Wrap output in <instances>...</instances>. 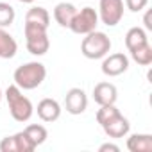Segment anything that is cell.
I'll return each mask as SVG.
<instances>
[{"instance_id": "9c48e42d", "label": "cell", "mask_w": 152, "mask_h": 152, "mask_svg": "<svg viewBox=\"0 0 152 152\" xmlns=\"http://www.w3.org/2000/svg\"><path fill=\"white\" fill-rule=\"evenodd\" d=\"M34 148L36 147L31 143V140L23 131L13 136H6L0 141V152H32Z\"/></svg>"}, {"instance_id": "e0dca14e", "label": "cell", "mask_w": 152, "mask_h": 152, "mask_svg": "<svg viewBox=\"0 0 152 152\" xmlns=\"http://www.w3.org/2000/svg\"><path fill=\"white\" fill-rule=\"evenodd\" d=\"M25 22L38 23V25H43V27L48 29V25H50V15H48V11H47L45 7H41V6H34V7H31V9L27 11V15H25Z\"/></svg>"}, {"instance_id": "2e32d148", "label": "cell", "mask_w": 152, "mask_h": 152, "mask_svg": "<svg viewBox=\"0 0 152 152\" xmlns=\"http://www.w3.org/2000/svg\"><path fill=\"white\" fill-rule=\"evenodd\" d=\"M147 41H148L147 32H145L141 27H131V29L127 31V34H125V47H127L129 52L134 50V48H138V47H141V45L147 43Z\"/></svg>"}, {"instance_id": "9a60e30c", "label": "cell", "mask_w": 152, "mask_h": 152, "mask_svg": "<svg viewBox=\"0 0 152 152\" xmlns=\"http://www.w3.org/2000/svg\"><path fill=\"white\" fill-rule=\"evenodd\" d=\"M129 152H152V136L150 134H131L127 138Z\"/></svg>"}, {"instance_id": "8fae6325", "label": "cell", "mask_w": 152, "mask_h": 152, "mask_svg": "<svg viewBox=\"0 0 152 152\" xmlns=\"http://www.w3.org/2000/svg\"><path fill=\"white\" fill-rule=\"evenodd\" d=\"M36 113L43 122L50 124V122H56L61 116V106L56 99H43V100L38 102Z\"/></svg>"}, {"instance_id": "3957f363", "label": "cell", "mask_w": 152, "mask_h": 152, "mask_svg": "<svg viewBox=\"0 0 152 152\" xmlns=\"http://www.w3.org/2000/svg\"><path fill=\"white\" fill-rule=\"evenodd\" d=\"M111 39L106 32L100 31H91L84 34L83 43H81V52L86 59H102L111 52Z\"/></svg>"}, {"instance_id": "7402d4cb", "label": "cell", "mask_w": 152, "mask_h": 152, "mask_svg": "<svg viewBox=\"0 0 152 152\" xmlns=\"http://www.w3.org/2000/svg\"><path fill=\"white\" fill-rule=\"evenodd\" d=\"M124 2H125V7H127L129 11L140 13V11H143V9L147 7L148 0H124Z\"/></svg>"}, {"instance_id": "ffe728a7", "label": "cell", "mask_w": 152, "mask_h": 152, "mask_svg": "<svg viewBox=\"0 0 152 152\" xmlns=\"http://www.w3.org/2000/svg\"><path fill=\"white\" fill-rule=\"evenodd\" d=\"M118 113H120V109H118L115 104H107V106H100V109L97 111L95 118H97V122L100 124V127H104V125H106L111 118H115Z\"/></svg>"}, {"instance_id": "30bf717a", "label": "cell", "mask_w": 152, "mask_h": 152, "mask_svg": "<svg viewBox=\"0 0 152 152\" xmlns=\"http://www.w3.org/2000/svg\"><path fill=\"white\" fill-rule=\"evenodd\" d=\"M118 99V90L115 84L111 83H99L93 88V100L99 106H107V104H115Z\"/></svg>"}, {"instance_id": "5bb4252c", "label": "cell", "mask_w": 152, "mask_h": 152, "mask_svg": "<svg viewBox=\"0 0 152 152\" xmlns=\"http://www.w3.org/2000/svg\"><path fill=\"white\" fill-rule=\"evenodd\" d=\"M18 52V43L16 39L0 27V59H13Z\"/></svg>"}, {"instance_id": "4fadbf2b", "label": "cell", "mask_w": 152, "mask_h": 152, "mask_svg": "<svg viewBox=\"0 0 152 152\" xmlns=\"http://www.w3.org/2000/svg\"><path fill=\"white\" fill-rule=\"evenodd\" d=\"M75 13H77V7L70 2H59L56 7H54V20L61 25V27H70Z\"/></svg>"}, {"instance_id": "d6986e66", "label": "cell", "mask_w": 152, "mask_h": 152, "mask_svg": "<svg viewBox=\"0 0 152 152\" xmlns=\"http://www.w3.org/2000/svg\"><path fill=\"white\" fill-rule=\"evenodd\" d=\"M131 57H132L138 64H141V66L152 64V47H150V43L147 41V43H143L141 47L131 50Z\"/></svg>"}, {"instance_id": "ba28073f", "label": "cell", "mask_w": 152, "mask_h": 152, "mask_svg": "<svg viewBox=\"0 0 152 152\" xmlns=\"http://www.w3.org/2000/svg\"><path fill=\"white\" fill-rule=\"evenodd\" d=\"M88 107V95L83 88H72L64 97V109L70 115H83Z\"/></svg>"}, {"instance_id": "52a82bcc", "label": "cell", "mask_w": 152, "mask_h": 152, "mask_svg": "<svg viewBox=\"0 0 152 152\" xmlns=\"http://www.w3.org/2000/svg\"><path fill=\"white\" fill-rule=\"evenodd\" d=\"M102 73L107 77H118V75L125 73L129 68V57L124 52H115L107 54L102 57Z\"/></svg>"}, {"instance_id": "44dd1931", "label": "cell", "mask_w": 152, "mask_h": 152, "mask_svg": "<svg viewBox=\"0 0 152 152\" xmlns=\"http://www.w3.org/2000/svg\"><path fill=\"white\" fill-rule=\"evenodd\" d=\"M15 7L6 4V2H0V27L6 29V27H11L13 22H15Z\"/></svg>"}, {"instance_id": "7c38bea8", "label": "cell", "mask_w": 152, "mask_h": 152, "mask_svg": "<svg viewBox=\"0 0 152 152\" xmlns=\"http://www.w3.org/2000/svg\"><path fill=\"white\" fill-rule=\"evenodd\" d=\"M102 129H104V132H106L109 138H124V136L129 134L131 124H129V120H127L122 113H118V115H116L115 118H111Z\"/></svg>"}, {"instance_id": "603a6c76", "label": "cell", "mask_w": 152, "mask_h": 152, "mask_svg": "<svg viewBox=\"0 0 152 152\" xmlns=\"http://www.w3.org/2000/svg\"><path fill=\"white\" fill-rule=\"evenodd\" d=\"M99 150H100V152H107V150H111V152H118V150H120V147H118V145H115V143H104V145H100V147H99Z\"/></svg>"}, {"instance_id": "6da1fadb", "label": "cell", "mask_w": 152, "mask_h": 152, "mask_svg": "<svg viewBox=\"0 0 152 152\" xmlns=\"http://www.w3.org/2000/svg\"><path fill=\"white\" fill-rule=\"evenodd\" d=\"M47 77V68L43 63L31 61L18 66L13 73V81L20 90H36Z\"/></svg>"}, {"instance_id": "7a4b0ae2", "label": "cell", "mask_w": 152, "mask_h": 152, "mask_svg": "<svg viewBox=\"0 0 152 152\" xmlns=\"http://www.w3.org/2000/svg\"><path fill=\"white\" fill-rule=\"evenodd\" d=\"M4 95H6L11 116L16 122H29L31 116H32V113H34V107H32V102L22 93V90L16 84H11L6 90Z\"/></svg>"}, {"instance_id": "277c9868", "label": "cell", "mask_w": 152, "mask_h": 152, "mask_svg": "<svg viewBox=\"0 0 152 152\" xmlns=\"http://www.w3.org/2000/svg\"><path fill=\"white\" fill-rule=\"evenodd\" d=\"M23 34H25V45L27 50L32 56H45L50 48V39L47 34V27L25 22L23 25Z\"/></svg>"}, {"instance_id": "d4e9b609", "label": "cell", "mask_w": 152, "mask_h": 152, "mask_svg": "<svg viewBox=\"0 0 152 152\" xmlns=\"http://www.w3.org/2000/svg\"><path fill=\"white\" fill-rule=\"evenodd\" d=\"M18 2H22V4H32L34 0H18Z\"/></svg>"}, {"instance_id": "cb8c5ba5", "label": "cell", "mask_w": 152, "mask_h": 152, "mask_svg": "<svg viewBox=\"0 0 152 152\" xmlns=\"http://www.w3.org/2000/svg\"><path fill=\"white\" fill-rule=\"evenodd\" d=\"M143 22H145V29H147V31H152V23H150V11L145 15V20H143Z\"/></svg>"}, {"instance_id": "5b68a950", "label": "cell", "mask_w": 152, "mask_h": 152, "mask_svg": "<svg viewBox=\"0 0 152 152\" xmlns=\"http://www.w3.org/2000/svg\"><path fill=\"white\" fill-rule=\"evenodd\" d=\"M97 25H99V13L93 7L86 6L83 9H77V13H75V16H73L68 29L72 32H75V34H83L84 36V34H88L91 31H97Z\"/></svg>"}, {"instance_id": "ac0fdd59", "label": "cell", "mask_w": 152, "mask_h": 152, "mask_svg": "<svg viewBox=\"0 0 152 152\" xmlns=\"http://www.w3.org/2000/svg\"><path fill=\"white\" fill-rule=\"evenodd\" d=\"M23 132L27 134V138L31 140V143H32L34 147L43 145V143L47 141V138H48L47 129H45L43 125H39V124H31V125H27V127L23 129Z\"/></svg>"}, {"instance_id": "8992f818", "label": "cell", "mask_w": 152, "mask_h": 152, "mask_svg": "<svg viewBox=\"0 0 152 152\" xmlns=\"http://www.w3.org/2000/svg\"><path fill=\"white\" fill-rule=\"evenodd\" d=\"M97 13L99 22L107 27H116L124 18V0H100Z\"/></svg>"}, {"instance_id": "484cf974", "label": "cell", "mask_w": 152, "mask_h": 152, "mask_svg": "<svg viewBox=\"0 0 152 152\" xmlns=\"http://www.w3.org/2000/svg\"><path fill=\"white\" fill-rule=\"evenodd\" d=\"M2 97H4V93H2V90H0V102H2Z\"/></svg>"}]
</instances>
